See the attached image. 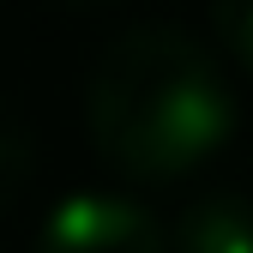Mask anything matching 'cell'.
<instances>
[{
    "mask_svg": "<svg viewBox=\"0 0 253 253\" xmlns=\"http://www.w3.org/2000/svg\"><path fill=\"white\" fill-rule=\"evenodd\" d=\"M84 126L133 181H181L235 133V90L181 24H133L84 79Z\"/></svg>",
    "mask_w": 253,
    "mask_h": 253,
    "instance_id": "cell-1",
    "label": "cell"
},
{
    "mask_svg": "<svg viewBox=\"0 0 253 253\" xmlns=\"http://www.w3.org/2000/svg\"><path fill=\"white\" fill-rule=\"evenodd\" d=\"M30 253H163V223L126 193L79 187L42 217Z\"/></svg>",
    "mask_w": 253,
    "mask_h": 253,
    "instance_id": "cell-2",
    "label": "cell"
},
{
    "mask_svg": "<svg viewBox=\"0 0 253 253\" xmlns=\"http://www.w3.org/2000/svg\"><path fill=\"white\" fill-rule=\"evenodd\" d=\"M175 253H253V199L247 193H199L175 217Z\"/></svg>",
    "mask_w": 253,
    "mask_h": 253,
    "instance_id": "cell-3",
    "label": "cell"
},
{
    "mask_svg": "<svg viewBox=\"0 0 253 253\" xmlns=\"http://www.w3.org/2000/svg\"><path fill=\"white\" fill-rule=\"evenodd\" d=\"M211 30L229 48V60L253 79V0H211Z\"/></svg>",
    "mask_w": 253,
    "mask_h": 253,
    "instance_id": "cell-5",
    "label": "cell"
},
{
    "mask_svg": "<svg viewBox=\"0 0 253 253\" xmlns=\"http://www.w3.org/2000/svg\"><path fill=\"white\" fill-rule=\"evenodd\" d=\"M30 169H37V139H30L24 115L0 97V211L30 187Z\"/></svg>",
    "mask_w": 253,
    "mask_h": 253,
    "instance_id": "cell-4",
    "label": "cell"
},
{
    "mask_svg": "<svg viewBox=\"0 0 253 253\" xmlns=\"http://www.w3.org/2000/svg\"><path fill=\"white\" fill-rule=\"evenodd\" d=\"M79 6H103V0H79Z\"/></svg>",
    "mask_w": 253,
    "mask_h": 253,
    "instance_id": "cell-6",
    "label": "cell"
}]
</instances>
